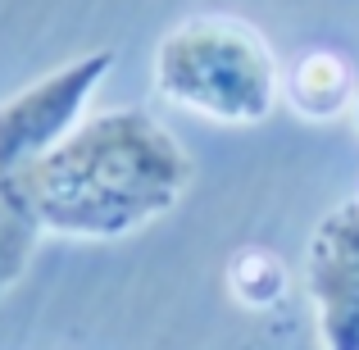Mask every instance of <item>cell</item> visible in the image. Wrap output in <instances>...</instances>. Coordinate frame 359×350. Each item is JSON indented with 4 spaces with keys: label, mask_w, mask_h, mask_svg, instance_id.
<instances>
[{
    "label": "cell",
    "mask_w": 359,
    "mask_h": 350,
    "mask_svg": "<svg viewBox=\"0 0 359 350\" xmlns=\"http://www.w3.org/2000/svg\"><path fill=\"white\" fill-rule=\"evenodd\" d=\"M14 177L46 236L123 241L187 196L191 155L146 105H109Z\"/></svg>",
    "instance_id": "6da1fadb"
},
{
    "label": "cell",
    "mask_w": 359,
    "mask_h": 350,
    "mask_svg": "<svg viewBox=\"0 0 359 350\" xmlns=\"http://www.w3.org/2000/svg\"><path fill=\"white\" fill-rule=\"evenodd\" d=\"M150 87L173 109L255 128L282 100V64L259 27L232 14H191L155 41Z\"/></svg>",
    "instance_id": "7a4b0ae2"
},
{
    "label": "cell",
    "mask_w": 359,
    "mask_h": 350,
    "mask_svg": "<svg viewBox=\"0 0 359 350\" xmlns=\"http://www.w3.org/2000/svg\"><path fill=\"white\" fill-rule=\"evenodd\" d=\"M114 69V51H91L41 73L0 100V177H14L69 141L91 114V96Z\"/></svg>",
    "instance_id": "3957f363"
},
{
    "label": "cell",
    "mask_w": 359,
    "mask_h": 350,
    "mask_svg": "<svg viewBox=\"0 0 359 350\" xmlns=\"http://www.w3.org/2000/svg\"><path fill=\"white\" fill-rule=\"evenodd\" d=\"M305 291L323 350H359V196L337 205L309 236Z\"/></svg>",
    "instance_id": "277c9868"
},
{
    "label": "cell",
    "mask_w": 359,
    "mask_h": 350,
    "mask_svg": "<svg viewBox=\"0 0 359 350\" xmlns=\"http://www.w3.org/2000/svg\"><path fill=\"white\" fill-rule=\"evenodd\" d=\"M359 96V73L341 51H305L291 60V69H282V100L309 123H327L351 114Z\"/></svg>",
    "instance_id": "5b68a950"
},
{
    "label": "cell",
    "mask_w": 359,
    "mask_h": 350,
    "mask_svg": "<svg viewBox=\"0 0 359 350\" xmlns=\"http://www.w3.org/2000/svg\"><path fill=\"white\" fill-rule=\"evenodd\" d=\"M41 241H46V228L36 219L32 201L23 196L18 177H0V296H9L23 282Z\"/></svg>",
    "instance_id": "8992f818"
},
{
    "label": "cell",
    "mask_w": 359,
    "mask_h": 350,
    "mask_svg": "<svg viewBox=\"0 0 359 350\" xmlns=\"http://www.w3.org/2000/svg\"><path fill=\"white\" fill-rule=\"evenodd\" d=\"M223 282H228V296L237 300L241 309H273L287 300L291 291V269L287 260H282L278 250H269V245H237V250L228 255V264H223Z\"/></svg>",
    "instance_id": "52a82bcc"
},
{
    "label": "cell",
    "mask_w": 359,
    "mask_h": 350,
    "mask_svg": "<svg viewBox=\"0 0 359 350\" xmlns=\"http://www.w3.org/2000/svg\"><path fill=\"white\" fill-rule=\"evenodd\" d=\"M351 119H355V128H359V96H355V105H351Z\"/></svg>",
    "instance_id": "ba28073f"
}]
</instances>
